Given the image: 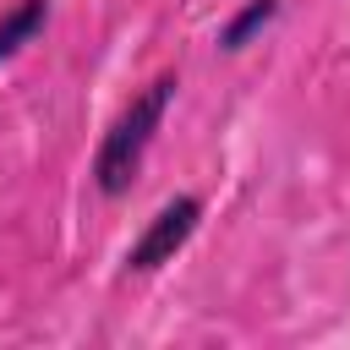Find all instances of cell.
<instances>
[{
	"label": "cell",
	"instance_id": "cell-1",
	"mask_svg": "<svg viewBox=\"0 0 350 350\" xmlns=\"http://www.w3.org/2000/svg\"><path fill=\"white\" fill-rule=\"evenodd\" d=\"M175 88H180V82H175L170 71L153 77V82H148V88L109 120V131L98 137V153H93V186H98L104 197H126V191H131V180H137V170H142V159H148L159 126H164V109H170Z\"/></svg>",
	"mask_w": 350,
	"mask_h": 350
},
{
	"label": "cell",
	"instance_id": "cell-2",
	"mask_svg": "<svg viewBox=\"0 0 350 350\" xmlns=\"http://www.w3.org/2000/svg\"><path fill=\"white\" fill-rule=\"evenodd\" d=\"M197 224H202V197H170V202L142 224V235L131 241L126 268H131V273H153L159 262H175V252L197 235Z\"/></svg>",
	"mask_w": 350,
	"mask_h": 350
},
{
	"label": "cell",
	"instance_id": "cell-3",
	"mask_svg": "<svg viewBox=\"0 0 350 350\" xmlns=\"http://www.w3.org/2000/svg\"><path fill=\"white\" fill-rule=\"evenodd\" d=\"M49 22V0H16L11 11H0V60H11L22 44H33Z\"/></svg>",
	"mask_w": 350,
	"mask_h": 350
},
{
	"label": "cell",
	"instance_id": "cell-4",
	"mask_svg": "<svg viewBox=\"0 0 350 350\" xmlns=\"http://www.w3.org/2000/svg\"><path fill=\"white\" fill-rule=\"evenodd\" d=\"M273 16H279V0H246V5H241V11H235L224 27H219V49H224V55L246 49V44H252V38H257V33H262Z\"/></svg>",
	"mask_w": 350,
	"mask_h": 350
}]
</instances>
